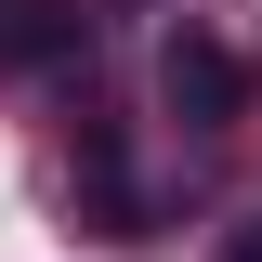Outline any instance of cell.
Here are the masks:
<instances>
[{
    "instance_id": "obj_1",
    "label": "cell",
    "mask_w": 262,
    "mask_h": 262,
    "mask_svg": "<svg viewBox=\"0 0 262 262\" xmlns=\"http://www.w3.org/2000/svg\"><path fill=\"white\" fill-rule=\"evenodd\" d=\"M158 92H170V118H184V131H236V118H249V66H236V39L184 27V39L158 53Z\"/></svg>"
},
{
    "instance_id": "obj_2",
    "label": "cell",
    "mask_w": 262,
    "mask_h": 262,
    "mask_svg": "<svg viewBox=\"0 0 262 262\" xmlns=\"http://www.w3.org/2000/svg\"><path fill=\"white\" fill-rule=\"evenodd\" d=\"M66 39H79V0H13L0 53H13V66H39V53H66Z\"/></svg>"
},
{
    "instance_id": "obj_3",
    "label": "cell",
    "mask_w": 262,
    "mask_h": 262,
    "mask_svg": "<svg viewBox=\"0 0 262 262\" xmlns=\"http://www.w3.org/2000/svg\"><path fill=\"white\" fill-rule=\"evenodd\" d=\"M223 262H262V223H249V236H236V249H223Z\"/></svg>"
}]
</instances>
